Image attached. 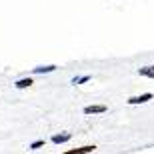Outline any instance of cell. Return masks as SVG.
I'll return each instance as SVG.
<instances>
[{"instance_id": "cell-1", "label": "cell", "mask_w": 154, "mask_h": 154, "mask_svg": "<svg viewBox=\"0 0 154 154\" xmlns=\"http://www.w3.org/2000/svg\"><path fill=\"white\" fill-rule=\"evenodd\" d=\"M148 100H152V92H144L140 96H130L126 102L128 104H144V102H148Z\"/></svg>"}, {"instance_id": "cell-4", "label": "cell", "mask_w": 154, "mask_h": 154, "mask_svg": "<svg viewBox=\"0 0 154 154\" xmlns=\"http://www.w3.org/2000/svg\"><path fill=\"white\" fill-rule=\"evenodd\" d=\"M70 138H72L70 132H60V134H54V136H52V142L54 144H64V142H68Z\"/></svg>"}, {"instance_id": "cell-6", "label": "cell", "mask_w": 154, "mask_h": 154, "mask_svg": "<svg viewBox=\"0 0 154 154\" xmlns=\"http://www.w3.org/2000/svg\"><path fill=\"white\" fill-rule=\"evenodd\" d=\"M32 84H34V80H32V78L28 76V78H20L14 86H16L18 90H22V88H28V86H32Z\"/></svg>"}, {"instance_id": "cell-9", "label": "cell", "mask_w": 154, "mask_h": 154, "mask_svg": "<svg viewBox=\"0 0 154 154\" xmlns=\"http://www.w3.org/2000/svg\"><path fill=\"white\" fill-rule=\"evenodd\" d=\"M44 144H46V140H34V142L30 144L28 148H30V150H38V148H42Z\"/></svg>"}, {"instance_id": "cell-2", "label": "cell", "mask_w": 154, "mask_h": 154, "mask_svg": "<svg viewBox=\"0 0 154 154\" xmlns=\"http://www.w3.org/2000/svg\"><path fill=\"white\" fill-rule=\"evenodd\" d=\"M96 146L94 144H86V146H80V148H72V150H66L62 154H88V152H94Z\"/></svg>"}, {"instance_id": "cell-8", "label": "cell", "mask_w": 154, "mask_h": 154, "mask_svg": "<svg viewBox=\"0 0 154 154\" xmlns=\"http://www.w3.org/2000/svg\"><path fill=\"white\" fill-rule=\"evenodd\" d=\"M88 80H90V76L88 74H84V76H76V78H72V84H84V82H88Z\"/></svg>"}, {"instance_id": "cell-3", "label": "cell", "mask_w": 154, "mask_h": 154, "mask_svg": "<svg viewBox=\"0 0 154 154\" xmlns=\"http://www.w3.org/2000/svg\"><path fill=\"white\" fill-rule=\"evenodd\" d=\"M106 106L104 104H90V106H86L84 108V114H102V112H106Z\"/></svg>"}, {"instance_id": "cell-5", "label": "cell", "mask_w": 154, "mask_h": 154, "mask_svg": "<svg viewBox=\"0 0 154 154\" xmlns=\"http://www.w3.org/2000/svg\"><path fill=\"white\" fill-rule=\"evenodd\" d=\"M56 68V64H48V66H36V68H32V72L34 74H48V72H54Z\"/></svg>"}, {"instance_id": "cell-7", "label": "cell", "mask_w": 154, "mask_h": 154, "mask_svg": "<svg viewBox=\"0 0 154 154\" xmlns=\"http://www.w3.org/2000/svg\"><path fill=\"white\" fill-rule=\"evenodd\" d=\"M138 74L154 80V66H144V68H140V70H138Z\"/></svg>"}]
</instances>
